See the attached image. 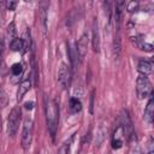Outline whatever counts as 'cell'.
Wrapping results in <instances>:
<instances>
[{
    "label": "cell",
    "instance_id": "obj_1",
    "mask_svg": "<svg viewBox=\"0 0 154 154\" xmlns=\"http://www.w3.org/2000/svg\"><path fill=\"white\" fill-rule=\"evenodd\" d=\"M45 113L49 135L54 141L59 123V103L55 99H45Z\"/></svg>",
    "mask_w": 154,
    "mask_h": 154
},
{
    "label": "cell",
    "instance_id": "obj_2",
    "mask_svg": "<svg viewBox=\"0 0 154 154\" xmlns=\"http://www.w3.org/2000/svg\"><path fill=\"white\" fill-rule=\"evenodd\" d=\"M124 132V137L128 142H132L134 140H136V134L134 131V126H132V122L130 119L129 112L126 109H123L119 117V123H118Z\"/></svg>",
    "mask_w": 154,
    "mask_h": 154
},
{
    "label": "cell",
    "instance_id": "obj_3",
    "mask_svg": "<svg viewBox=\"0 0 154 154\" xmlns=\"http://www.w3.org/2000/svg\"><path fill=\"white\" fill-rule=\"evenodd\" d=\"M136 95L140 100L147 99L150 95H153L152 90V83L148 78V76L140 75L136 79Z\"/></svg>",
    "mask_w": 154,
    "mask_h": 154
},
{
    "label": "cell",
    "instance_id": "obj_4",
    "mask_svg": "<svg viewBox=\"0 0 154 154\" xmlns=\"http://www.w3.org/2000/svg\"><path fill=\"white\" fill-rule=\"evenodd\" d=\"M32 135H34V120L31 117H26L23 122V130H22V138H20L22 148L24 150H28L30 148Z\"/></svg>",
    "mask_w": 154,
    "mask_h": 154
},
{
    "label": "cell",
    "instance_id": "obj_5",
    "mask_svg": "<svg viewBox=\"0 0 154 154\" xmlns=\"http://www.w3.org/2000/svg\"><path fill=\"white\" fill-rule=\"evenodd\" d=\"M19 122H20V108L16 106L11 109L7 118V135L10 137L16 136L19 128Z\"/></svg>",
    "mask_w": 154,
    "mask_h": 154
},
{
    "label": "cell",
    "instance_id": "obj_6",
    "mask_svg": "<svg viewBox=\"0 0 154 154\" xmlns=\"http://www.w3.org/2000/svg\"><path fill=\"white\" fill-rule=\"evenodd\" d=\"M72 79V71L70 65L66 63H61L59 71H58V82L63 89H69Z\"/></svg>",
    "mask_w": 154,
    "mask_h": 154
},
{
    "label": "cell",
    "instance_id": "obj_7",
    "mask_svg": "<svg viewBox=\"0 0 154 154\" xmlns=\"http://www.w3.org/2000/svg\"><path fill=\"white\" fill-rule=\"evenodd\" d=\"M100 46H101V41H100L99 22H97V18H94L93 30H91V47H93V51L95 53H99L100 52Z\"/></svg>",
    "mask_w": 154,
    "mask_h": 154
},
{
    "label": "cell",
    "instance_id": "obj_8",
    "mask_svg": "<svg viewBox=\"0 0 154 154\" xmlns=\"http://www.w3.org/2000/svg\"><path fill=\"white\" fill-rule=\"evenodd\" d=\"M124 141H125V137H124V132H123V129L122 126L118 124L113 135H112V138H111V144H112V148L113 149H120L124 144Z\"/></svg>",
    "mask_w": 154,
    "mask_h": 154
},
{
    "label": "cell",
    "instance_id": "obj_9",
    "mask_svg": "<svg viewBox=\"0 0 154 154\" xmlns=\"http://www.w3.org/2000/svg\"><path fill=\"white\" fill-rule=\"evenodd\" d=\"M76 45V49H77V53H78V58H79V61H82L87 54V47H88V34L84 32L79 40L75 43Z\"/></svg>",
    "mask_w": 154,
    "mask_h": 154
},
{
    "label": "cell",
    "instance_id": "obj_10",
    "mask_svg": "<svg viewBox=\"0 0 154 154\" xmlns=\"http://www.w3.org/2000/svg\"><path fill=\"white\" fill-rule=\"evenodd\" d=\"M143 119L147 124H149V125L153 124V119H154V99H153V95L149 96V100L144 107Z\"/></svg>",
    "mask_w": 154,
    "mask_h": 154
},
{
    "label": "cell",
    "instance_id": "obj_11",
    "mask_svg": "<svg viewBox=\"0 0 154 154\" xmlns=\"http://www.w3.org/2000/svg\"><path fill=\"white\" fill-rule=\"evenodd\" d=\"M31 88V78L28 76L26 78H24L19 84H18V89H17V101H20L24 95L30 90Z\"/></svg>",
    "mask_w": 154,
    "mask_h": 154
},
{
    "label": "cell",
    "instance_id": "obj_12",
    "mask_svg": "<svg viewBox=\"0 0 154 154\" xmlns=\"http://www.w3.org/2000/svg\"><path fill=\"white\" fill-rule=\"evenodd\" d=\"M137 71L140 72V75L143 76L150 75L153 72V61L147 59H141L137 64Z\"/></svg>",
    "mask_w": 154,
    "mask_h": 154
},
{
    "label": "cell",
    "instance_id": "obj_13",
    "mask_svg": "<svg viewBox=\"0 0 154 154\" xmlns=\"http://www.w3.org/2000/svg\"><path fill=\"white\" fill-rule=\"evenodd\" d=\"M10 49L11 51H13V52H20V53H25L26 51H28V48H26V46H25V42H24V40L23 38H18V37H16L10 45Z\"/></svg>",
    "mask_w": 154,
    "mask_h": 154
},
{
    "label": "cell",
    "instance_id": "obj_14",
    "mask_svg": "<svg viewBox=\"0 0 154 154\" xmlns=\"http://www.w3.org/2000/svg\"><path fill=\"white\" fill-rule=\"evenodd\" d=\"M67 51H69V57H70V61H71V69H76L77 65L81 63L79 61V58H78V53H77V49H76V45H72V46H67Z\"/></svg>",
    "mask_w": 154,
    "mask_h": 154
},
{
    "label": "cell",
    "instance_id": "obj_15",
    "mask_svg": "<svg viewBox=\"0 0 154 154\" xmlns=\"http://www.w3.org/2000/svg\"><path fill=\"white\" fill-rule=\"evenodd\" d=\"M135 38V45L140 48V49H142V51H146V52H152L153 51V45L152 43H148V42H146L144 41V38H143V36H136V37H134Z\"/></svg>",
    "mask_w": 154,
    "mask_h": 154
},
{
    "label": "cell",
    "instance_id": "obj_16",
    "mask_svg": "<svg viewBox=\"0 0 154 154\" xmlns=\"http://www.w3.org/2000/svg\"><path fill=\"white\" fill-rule=\"evenodd\" d=\"M81 109H82V102L77 97H71L69 100V111H70V113L75 114V113L81 112Z\"/></svg>",
    "mask_w": 154,
    "mask_h": 154
},
{
    "label": "cell",
    "instance_id": "obj_17",
    "mask_svg": "<svg viewBox=\"0 0 154 154\" xmlns=\"http://www.w3.org/2000/svg\"><path fill=\"white\" fill-rule=\"evenodd\" d=\"M10 71H11V75H12L13 78H18V79H19L20 76H22V73H23V71H24L23 64H22V63H14V64L11 66Z\"/></svg>",
    "mask_w": 154,
    "mask_h": 154
},
{
    "label": "cell",
    "instance_id": "obj_18",
    "mask_svg": "<svg viewBox=\"0 0 154 154\" xmlns=\"http://www.w3.org/2000/svg\"><path fill=\"white\" fill-rule=\"evenodd\" d=\"M14 38H16V26H14V22H12L6 29V40L10 45Z\"/></svg>",
    "mask_w": 154,
    "mask_h": 154
},
{
    "label": "cell",
    "instance_id": "obj_19",
    "mask_svg": "<svg viewBox=\"0 0 154 154\" xmlns=\"http://www.w3.org/2000/svg\"><path fill=\"white\" fill-rule=\"evenodd\" d=\"M72 138H73V137H71V138H69L67 141H65V142L59 147V149H58L57 154H70V152H71V143H72Z\"/></svg>",
    "mask_w": 154,
    "mask_h": 154
},
{
    "label": "cell",
    "instance_id": "obj_20",
    "mask_svg": "<svg viewBox=\"0 0 154 154\" xmlns=\"http://www.w3.org/2000/svg\"><path fill=\"white\" fill-rule=\"evenodd\" d=\"M125 6H126L128 12H130V13L136 12V11L140 10V2H138V1H130V2L125 4Z\"/></svg>",
    "mask_w": 154,
    "mask_h": 154
},
{
    "label": "cell",
    "instance_id": "obj_21",
    "mask_svg": "<svg viewBox=\"0 0 154 154\" xmlns=\"http://www.w3.org/2000/svg\"><path fill=\"white\" fill-rule=\"evenodd\" d=\"M40 17H41V22H42L43 32H46V28H47V12H46L45 8H41V11H40Z\"/></svg>",
    "mask_w": 154,
    "mask_h": 154
},
{
    "label": "cell",
    "instance_id": "obj_22",
    "mask_svg": "<svg viewBox=\"0 0 154 154\" xmlns=\"http://www.w3.org/2000/svg\"><path fill=\"white\" fill-rule=\"evenodd\" d=\"M4 5H5L6 10H8V11H14L17 7V2H14V1H6V2H4Z\"/></svg>",
    "mask_w": 154,
    "mask_h": 154
},
{
    "label": "cell",
    "instance_id": "obj_23",
    "mask_svg": "<svg viewBox=\"0 0 154 154\" xmlns=\"http://www.w3.org/2000/svg\"><path fill=\"white\" fill-rule=\"evenodd\" d=\"M24 106H25V108H28V109H32V108H34V102H32V101L26 102Z\"/></svg>",
    "mask_w": 154,
    "mask_h": 154
},
{
    "label": "cell",
    "instance_id": "obj_24",
    "mask_svg": "<svg viewBox=\"0 0 154 154\" xmlns=\"http://www.w3.org/2000/svg\"><path fill=\"white\" fill-rule=\"evenodd\" d=\"M134 154H141V152H140V150H138V149H136V150H135V153H134Z\"/></svg>",
    "mask_w": 154,
    "mask_h": 154
},
{
    "label": "cell",
    "instance_id": "obj_25",
    "mask_svg": "<svg viewBox=\"0 0 154 154\" xmlns=\"http://www.w3.org/2000/svg\"><path fill=\"white\" fill-rule=\"evenodd\" d=\"M147 154H154V152H153V149H150V150H149V152H148Z\"/></svg>",
    "mask_w": 154,
    "mask_h": 154
},
{
    "label": "cell",
    "instance_id": "obj_26",
    "mask_svg": "<svg viewBox=\"0 0 154 154\" xmlns=\"http://www.w3.org/2000/svg\"><path fill=\"white\" fill-rule=\"evenodd\" d=\"M1 97L2 96H1V89H0V103H1Z\"/></svg>",
    "mask_w": 154,
    "mask_h": 154
},
{
    "label": "cell",
    "instance_id": "obj_27",
    "mask_svg": "<svg viewBox=\"0 0 154 154\" xmlns=\"http://www.w3.org/2000/svg\"><path fill=\"white\" fill-rule=\"evenodd\" d=\"M0 130H1V114H0Z\"/></svg>",
    "mask_w": 154,
    "mask_h": 154
},
{
    "label": "cell",
    "instance_id": "obj_28",
    "mask_svg": "<svg viewBox=\"0 0 154 154\" xmlns=\"http://www.w3.org/2000/svg\"><path fill=\"white\" fill-rule=\"evenodd\" d=\"M0 48H1V43H0ZM0 57H1V49H0Z\"/></svg>",
    "mask_w": 154,
    "mask_h": 154
}]
</instances>
